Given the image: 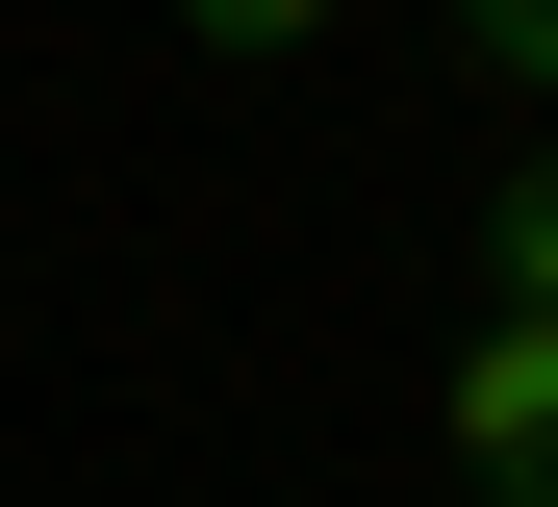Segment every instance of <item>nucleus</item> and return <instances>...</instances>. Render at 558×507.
Listing matches in <instances>:
<instances>
[{"mask_svg":"<svg viewBox=\"0 0 558 507\" xmlns=\"http://www.w3.org/2000/svg\"><path fill=\"white\" fill-rule=\"evenodd\" d=\"M178 26H204V51H305L330 0H178Z\"/></svg>","mask_w":558,"mask_h":507,"instance_id":"4","label":"nucleus"},{"mask_svg":"<svg viewBox=\"0 0 558 507\" xmlns=\"http://www.w3.org/2000/svg\"><path fill=\"white\" fill-rule=\"evenodd\" d=\"M457 51H483V76H558V0H457Z\"/></svg>","mask_w":558,"mask_h":507,"instance_id":"3","label":"nucleus"},{"mask_svg":"<svg viewBox=\"0 0 558 507\" xmlns=\"http://www.w3.org/2000/svg\"><path fill=\"white\" fill-rule=\"evenodd\" d=\"M483 304H533V330H558V178H508V203H483Z\"/></svg>","mask_w":558,"mask_h":507,"instance_id":"2","label":"nucleus"},{"mask_svg":"<svg viewBox=\"0 0 558 507\" xmlns=\"http://www.w3.org/2000/svg\"><path fill=\"white\" fill-rule=\"evenodd\" d=\"M432 432H457V482H483V507H558V330H533V304H483V330H457Z\"/></svg>","mask_w":558,"mask_h":507,"instance_id":"1","label":"nucleus"}]
</instances>
